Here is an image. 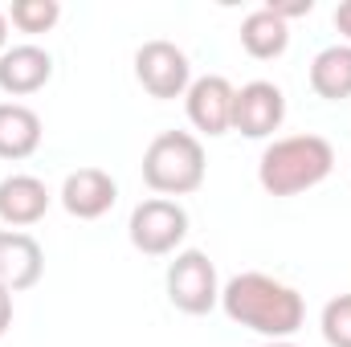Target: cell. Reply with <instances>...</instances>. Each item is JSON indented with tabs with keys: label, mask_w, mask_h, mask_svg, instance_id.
<instances>
[{
	"label": "cell",
	"mask_w": 351,
	"mask_h": 347,
	"mask_svg": "<svg viewBox=\"0 0 351 347\" xmlns=\"http://www.w3.org/2000/svg\"><path fill=\"white\" fill-rule=\"evenodd\" d=\"M233 98L237 86L221 74H204V78H192V86L184 94V106H188V123L204 135H225L233 131Z\"/></svg>",
	"instance_id": "7"
},
{
	"label": "cell",
	"mask_w": 351,
	"mask_h": 347,
	"mask_svg": "<svg viewBox=\"0 0 351 347\" xmlns=\"http://www.w3.org/2000/svg\"><path fill=\"white\" fill-rule=\"evenodd\" d=\"M45 274V250L25 229H0V286L21 294Z\"/></svg>",
	"instance_id": "9"
},
{
	"label": "cell",
	"mask_w": 351,
	"mask_h": 347,
	"mask_svg": "<svg viewBox=\"0 0 351 347\" xmlns=\"http://www.w3.org/2000/svg\"><path fill=\"white\" fill-rule=\"evenodd\" d=\"M8 49V12L0 8V53Z\"/></svg>",
	"instance_id": "21"
},
{
	"label": "cell",
	"mask_w": 351,
	"mask_h": 347,
	"mask_svg": "<svg viewBox=\"0 0 351 347\" xmlns=\"http://www.w3.org/2000/svg\"><path fill=\"white\" fill-rule=\"evenodd\" d=\"M265 8H269L274 16H282L286 25H290V16H311V8H315V0H286V4H282V0H269Z\"/></svg>",
	"instance_id": "18"
},
{
	"label": "cell",
	"mask_w": 351,
	"mask_h": 347,
	"mask_svg": "<svg viewBox=\"0 0 351 347\" xmlns=\"http://www.w3.org/2000/svg\"><path fill=\"white\" fill-rule=\"evenodd\" d=\"M335 168V147L323 135H286L274 139L262 152L258 164V184L269 196H298L315 184H323Z\"/></svg>",
	"instance_id": "2"
},
{
	"label": "cell",
	"mask_w": 351,
	"mask_h": 347,
	"mask_svg": "<svg viewBox=\"0 0 351 347\" xmlns=\"http://www.w3.org/2000/svg\"><path fill=\"white\" fill-rule=\"evenodd\" d=\"M262 347H298V344H290V339H269V344H262Z\"/></svg>",
	"instance_id": "22"
},
{
	"label": "cell",
	"mask_w": 351,
	"mask_h": 347,
	"mask_svg": "<svg viewBox=\"0 0 351 347\" xmlns=\"http://www.w3.org/2000/svg\"><path fill=\"white\" fill-rule=\"evenodd\" d=\"M12 327V290H4L0 286V335Z\"/></svg>",
	"instance_id": "20"
},
{
	"label": "cell",
	"mask_w": 351,
	"mask_h": 347,
	"mask_svg": "<svg viewBox=\"0 0 351 347\" xmlns=\"http://www.w3.org/2000/svg\"><path fill=\"white\" fill-rule=\"evenodd\" d=\"M62 16L58 0H12L8 4V25H16L21 33H49Z\"/></svg>",
	"instance_id": "16"
},
{
	"label": "cell",
	"mask_w": 351,
	"mask_h": 347,
	"mask_svg": "<svg viewBox=\"0 0 351 347\" xmlns=\"http://www.w3.org/2000/svg\"><path fill=\"white\" fill-rule=\"evenodd\" d=\"M221 307L237 327H250L269 339H290L306 323V302L294 286L269 278V274H237L221 286Z\"/></svg>",
	"instance_id": "1"
},
{
	"label": "cell",
	"mask_w": 351,
	"mask_h": 347,
	"mask_svg": "<svg viewBox=\"0 0 351 347\" xmlns=\"http://www.w3.org/2000/svg\"><path fill=\"white\" fill-rule=\"evenodd\" d=\"M131 246L147 258H168L180 250V241L188 237V213L180 200H168V196H152L143 204H135L131 213Z\"/></svg>",
	"instance_id": "4"
},
{
	"label": "cell",
	"mask_w": 351,
	"mask_h": 347,
	"mask_svg": "<svg viewBox=\"0 0 351 347\" xmlns=\"http://www.w3.org/2000/svg\"><path fill=\"white\" fill-rule=\"evenodd\" d=\"M53 78V58L41 45H8L0 53V90L12 98H29Z\"/></svg>",
	"instance_id": "11"
},
{
	"label": "cell",
	"mask_w": 351,
	"mask_h": 347,
	"mask_svg": "<svg viewBox=\"0 0 351 347\" xmlns=\"http://www.w3.org/2000/svg\"><path fill=\"white\" fill-rule=\"evenodd\" d=\"M168 298L176 311L184 315H208L221 302V282H217V265L200 250H184L168 265Z\"/></svg>",
	"instance_id": "5"
},
{
	"label": "cell",
	"mask_w": 351,
	"mask_h": 347,
	"mask_svg": "<svg viewBox=\"0 0 351 347\" xmlns=\"http://www.w3.org/2000/svg\"><path fill=\"white\" fill-rule=\"evenodd\" d=\"M290 45V25L282 16H274L269 8H258L241 21V49L258 62H269V58H282Z\"/></svg>",
	"instance_id": "14"
},
{
	"label": "cell",
	"mask_w": 351,
	"mask_h": 347,
	"mask_svg": "<svg viewBox=\"0 0 351 347\" xmlns=\"http://www.w3.org/2000/svg\"><path fill=\"white\" fill-rule=\"evenodd\" d=\"M41 115L25 102H0V160H29L41 147Z\"/></svg>",
	"instance_id": "13"
},
{
	"label": "cell",
	"mask_w": 351,
	"mask_h": 347,
	"mask_svg": "<svg viewBox=\"0 0 351 347\" xmlns=\"http://www.w3.org/2000/svg\"><path fill=\"white\" fill-rule=\"evenodd\" d=\"M286 119V94L274 82H245L233 98V131L245 139H269Z\"/></svg>",
	"instance_id": "8"
},
{
	"label": "cell",
	"mask_w": 351,
	"mask_h": 347,
	"mask_svg": "<svg viewBox=\"0 0 351 347\" xmlns=\"http://www.w3.org/2000/svg\"><path fill=\"white\" fill-rule=\"evenodd\" d=\"M49 188H45V180H37V176H4L0 180V221L8 225V229H25V225H37L45 213H49Z\"/></svg>",
	"instance_id": "12"
},
{
	"label": "cell",
	"mask_w": 351,
	"mask_h": 347,
	"mask_svg": "<svg viewBox=\"0 0 351 347\" xmlns=\"http://www.w3.org/2000/svg\"><path fill=\"white\" fill-rule=\"evenodd\" d=\"M311 90L327 102L351 98V45H327L311 62Z\"/></svg>",
	"instance_id": "15"
},
{
	"label": "cell",
	"mask_w": 351,
	"mask_h": 347,
	"mask_svg": "<svg viewBox=\"0 0 351 347\" xmlns=\"http://www.w3.org/2000/svg\"><path fill=\"white\" fill-rule=\"evenodd\" d=\"M114 200H119V184H114V176L102 172V168H78V172L66 176V184H62V204L78 221L106 217L114 208Z\"/></svg>",
	"instance_id": "10"
},
{
	"label": "cell",
	"mask_w": 351,
	"mask_h": 347,
	"mask_svg": "<svg viewBox=\"0 0 351 347\" xmlns=\"http://www.w3.org/2000/svg\"><path fill=\"white\" fill-rule=\"evenodd\" d=\"M204 147L192 131H164L143 152V184L160 196H188L204 184Z\"/></svg>",
	"instance_id": "3"
},
{
	"label": "cell",
	"mask_w": 351,
	"mask_h": 347,
	"mask_svg": "<svg viewBox=\"0 0 351 347\" xmlns=\"http://www.w3.org/2000/svg\"><path fill=\"white\" fill-rule=\"evenodd\" d=\"M135 78L152 98H184L192 86L188 53L172 41H143L135 53Z\"/></svg>",
	"instance_id": "6"
},
{
	"label": "cell",
	"mask_w": 351,
	"mask_h": 347,
	"mask_svg": "<svg viewBox=\"0 0 351 347\" xmlns=\"http://www.w3.org/2000/svg\"><path fill=\"white\" fill-rule=\"evenodd\" d=\"M335 29L348 37V45H351V0H339L335 4Z\"/></svg>",
	"instance_id": "19"
},
{
	"label": "cell",
	"mask_w": 351,
	"mask_h": 347,
	"mask_svg": "<svg viewBox=\"0 0 351 347\" xmlns=\"http://www.w3.org/2000/svg\"><path fill=\"white\" fill-rule=\"evenodd\" d=\"M323 339L331 347H351V294H335L323 307Z\"/></svg>",
	"instance_id": "17"
}]
</instances>
